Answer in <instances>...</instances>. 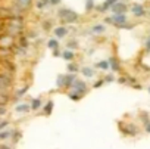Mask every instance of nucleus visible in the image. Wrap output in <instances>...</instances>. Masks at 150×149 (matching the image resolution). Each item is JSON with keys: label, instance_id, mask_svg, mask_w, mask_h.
Wrapping results in <instances>:
<instances>
[{"label": "nucleus", "instance_id": "obj_1", "mask_svg": "<svg viewBox=\"0 0 150 149\" xmlns=\"http://www.w3.org/2000/svg\"><path fill=\"white\" fill-rule=\"evenodd\" d=\"M57 16L63 22H69V24L78 21V13H75L74 11H71V9H60L57 12Z\"/></svg>", "mask_w": 150, "mask_h": 149}, {"label": "nucleus", "instance_id": "obj_2", "mask_svg": "<svg viewBox=\"0 0 150 149\" xmlns=\"http://www.w3.org/2000/svg\"><path fill=\"white\" fill-rule=\"evenodd\" d=\"M7 30H9V33H12V34H19L22 31V21H21V18H11V22H9Z\"/></svg>", "mask_w": 150, "mask_h": 149}, {"label": "nucleus", "instance_id": "obj_3", "mask_svg": "<svg viewBox=\"0 0 150 149\" xmlns=\"http://www.w3.org/2000/svg\"><path fill=\"white\" fill-rule=\"evenodd\" d=\"M11 77L6 75V74H0V93H5L9 87H11Z\"/></svg>", "mask_w": 150, "mask_h": 149}, {"label": "nucleus", "instance_id": "obj_4", "mask_svg": "<svg viewBox=\"0 0 150 149\" xmlns=\"http://www.w3.org/2000/svg\"><path fill=\"white\" fill-rule=\"evenodd\" d=\"M13 45V39L11 34H3V36H0V47H3V49H9V47H12Z\"/></svg>", "mask_w": 150, "mask_h": 149}, {"label": "nucleus", "instance_id": "obj_5", "mask_svg": "<svg viewBox=\"0 0 150 149\" xmlns=\"http://www.w3.org/2000/svg\"><path fill=\"white\" fill-rule=\"evenodd\" d=\"M72 89H74L75 92H79V93H85L87 86H85V83L81 81V80H75L74 84H72Z\"/></svg>", "mask_w": 150, "mask_h": 149}, {"label": "nucleus", "instance_id": "obj_6", "mask_svg": "<svg viewBox=\"0 0 150 149\" xmlns=\"http://www.w3.org/2000/svg\"><path fill=\"white\" fill-rule=\"evenodd\" d=\"M110 9L113 11V13H124L127 11V5L125 3H122V2H116L115 3Z\"/></svg>", "mask_w": 150, "mask_h": 149}, {"label": "nucleus", "instance_id": "obj_7", "mask_svg": "<svg viewBox=\"0 0 150 149\" xmlns=\"http://www.w3.org/2000/svg\"><path fill=\"white\" fill-rule=\"evenodd\" d=\"M112 19H113V24L115 25H124V24L127 22V16L124 15V13H115Z\"/></svg>", "mask_w": 150, "mask_h": 149}, {"label": "nucleus", "instance_id": "obj_8", "mask_svg": "<svg viewBox=\"0 0 150 149\" xmlns=\"http://www.w3.org/2000/svg\"><path fill=\"white\" fill-rule=\"evenodd\" d=\"M116 2H118V0H106V2H104V3H103V5L99 7V11H100V12L108 11V9H110V7H112L115 3H116Z\"/></svg>", "mask_w": 150, "mask_h": 149}, {"label": "nucleus", "instance_id": "obj_9", "mask_svg": "<svg viewBox=\"0 0 150 149\" xmlns=\"http://www.w3.org/2000/svg\"><path fill=\"white\" fill-rule=\"evenodd\" d=\"M131 11H132V13H134L135 16H141L144 13V7L141 6V5H134L131 7Z\"/></svg>", "mask_w": 150, "mask_h": 149}, {"label": "nucleus", "instance_id": "obj_10", "mask_svg": "<svg viewBox=\"0 0 150 149\" xmlns=\"http://www.w3.org/2000/svg\"><path fill=\"white\" fill-rule=\"evenodd\" d=\"M66 33H68V30H66L65 27H57V28L55 30V36H56L57 39H62V37L66 36Z\"/></svg>", "mask_w": 150, "mask_h": 149}, {"label": "nucleus", "instance_id": "obj_11", "mask_svg": "<svg viewBox=\"0 0 150 149\" xmlns=\"http://www.w3.org/2000/svg\"><path fill=\"white\" fill-rule=\"evenodd\" d=\"M74 81H75V75H74V74H68V75H65V86H66V87L72 86Z\"/></svg>", "mask_w": 150, "mask_h": 149}, {"label": "nucleus", "instance_id": "obj_12", "mask_svg": "<svg viewBox=\"0 0 150 149\" xmlns=\"http://www.w3.org/2000/svg\"><path fill=\"white\" fill-rule=\"evenodd\" d=\"M16 5H18V7H21V9H26V7L31 5V0H16Z\"/></svg>", "mask_w": 150, "mask_h": 149}, {"label": "nucleus", "instance_id": "obj_13", "mask_svg": "<svg viewBox=\"0 0 150 149\" xmlns=\"http://www.w3.org/2000/svg\"><path fill=\"white\" fill-rule=\"evenodd\" d=\"M18 112H28L30 109H31V106L30 105H25V103H22V105H16V108H15Z\"/></svg>", "mask_w": 150, "mask_h": 149}, {"label": "nucleus", "instance_id": "obj_14", "mask_svg": "<svg viewBox=\"0 0 150 149\" xmlns=\"http://www.w3.org/2000/svg\"><path fill=\"white\" fill-rule=\"evenodd\" d=\"M96 67L99 69H108V68H110V62H109V61H100Z\"/></svg>", "mask_w": 150, "mask_h": 149}, {"label": "nucleus", "instance_id": "obj_15", "mask_svg": "<svg viewBox=\"0 0 150 149\" xmlns=\"http://www.w3.org/2000/svg\"><path fill=\"white\" fill-rule=\"evenodd\" d=\"M62 58L66 59V61H72V59H74V52L68 49L66 52H63V53H62Z\"/></svg>", "mask_w": 150, "mask_h": 149}, {"label": "nucleus", "instance_id": "obj_16", "mask_svg": "<svg viewBox=\"0 0 150 149\" xmlns=\"http://www.w3.org/2000/svg\"><path fill=\"white\" fill-rule=\"evenodd\" d=\"M81 73H83L85 77H93V75H94V71H93L90 67H84V68L81 69Z\"/></svg>", "mask_w": 150, "mask_h": 149}, {"label": "nucleus", "instance_id": "obj_17", "mask_svg": "<svg viewBox=\"0 0 150 149\" xmlns=\"http://www.w3.org/2000/svg\"><path fill=\"white\" fill-rule=\"evenodd\" d=\"M91 31H93V33H96V34H100V33L106 31V27H104V25H93Z\"/></svg>", "mask_w": 150, "mask_h": 149}, {"label": "nucleus", "instance_id": "obj_18", "mask_svg": "<svg viewBox=\"0 0 150 149\" xmlns=\"http://www.w3.org/2000/svg\"><path fill=\"white\" fill-rule=\"evenodd\" d=\"M52 111H53V102L49 100V102L46 103V106H44V114H46V115H50Z\"/></svg>", "mask_w": 150, "mask_h": 149}, {"label": "nucleus", "instance_id": "obj_19", "mask_svg": "<svg viewBox=\"0 0 150 149\" xmlns=\"http://www.w3.org/2000/svg\"><path fill=\"white\" fill-rule=\"evenodd\" d=\"M109 62H110V68L113 69V71H119V62H118V61H115V59L112 58Z\"/></svg>", "mask_w": 150, "mask_h": 149}, {"label": "nucleus", "instance_id": "obj_20", "mask_svg": "<svg viewBox=\"0 0 150 149\" xmlns=\"http://www.w3.org/2000/svg\"><path fill=\"white\" fill-rule=\"evenodd\" d=\"M49 3H50V0H38V2H37V7H38V9H44V7H47Z\"/></svg>", "mask_w": 150, "mask_h": 149}, {"label": "nucleus", "instance_id": "obj_21", "mask_svg": "<svg viewBox=\"0 0 150 149\" xmlns=\"http://www.w3.org/2000/svg\"><path fill=\"white\" fill-rule=\"evenodd\" d=\"M47 46H49L50 49H56V47H59V43H57V40H56V39H52V40H49Z\"/></svg>", "mask_w": 150, "mask_h": 149}, {"label": "nucleus", "instance_id": "obj_22", "mask_svg": "<svg viewBox=\"0 0 150 149\" xmlns=\"http://www.w3.org/2000/svg\"><path fill=\"white\" fill-rule=\"evenodd\" d=\"M40 106H41V100H40V99H34L32 103H31V109L35 111V109H38Z\"/></svg>", "mask_w": 150, "mask_h": 149}, {"label": "nucleus", "instance_id": "obj_23", "mask_svg": "<svg viewBox=\"0 0 150 149\" xmlns=\"http://www.w3.org/2000/svg\"><path fill=\"white\" fill-rule=\"evenodd\" d=\"M9 137H11V131H2V130H0V142L9 139Z\"/></svg>", "mask_w": 150, "mask_h": 149}, {"label": "nucleus", "instance_id": "obj_24", "mask_svg": "<svg viewBox=\"0 0 150 149\" xmlns=\"http://www.w3.org/2000/svg\"><path fill=\"white\" fill-rule=\"evenodd\" d=\"M56 84H57L59 87H63V86H65V75H59V77H57Z\"/></svg>", "mask_w": 150, "mask_h": 149}, {"label": "nucleus", "instance_id": "obj_25", "mask_svg": "<svg viewBox=\"0 0 150 149\" xmlns=\"http://www.w3.org/2000/svg\"><path fill=\"white\" fill-rule=\"evenodd\" d=\"M85 9L87 11L94 9V2H93V0H87V2H85Z\"/></svg>", "mask_w": 150, "mask_h": 149}, {"label": "nucleus", "instance_id": "obj_26", "mask_svg": "<svg viewBox=\"0 0 150 149\" xmlns=\"http://www.w3.org/2000/svg\"><path fill=\"white\" fill-rule=\"evenodd\" d=\"M26 46H28V40H26L25 37H22V39L19 40V47H22V49H25Z\"/></svg>", "mask_w": 150, "mask_h": 149}, {"label": "nucleus", "instance_id": "obj_27", "mask_svg": "<svg viewBox=\"0 0 150 149\" xmlns=\"http://www.w3.org/2000/svg\"><path fill=\"white\" fill-rule=\"evenodd\" d=\"M26 90H28V87H26V86H25V87H22L21 90H18V92H16V98H21L22 94H25V93H26Z\"/></svg>", "mask_w": 150, "mask_h": 149}, {"label": "nucleus", "instance_id": "obj_28", "mask_svg": "<svg viewBox=\"0 0 150 149\" xmlns=\"http://www.w3.org/2000/svg\"><path fill=\"white\" fill-rule=\"evenodd\" d=\"M77 71H78V68H77L75 64H69L68 65V73H77Z\"/></svg>", "mask_w": 150, "mask_h": 149}, {"label": "nucleus", "instance_id": "obj_29", "mask_svg": "<svg viewBox=\"0 0 150 149\" xmlns=\"http://www.w3.org/2000/svg\"><path fill=\"white\" fill-rule=\"evenodd\" d=\"M78 47V45H77V41H68V49H77Z\"/></svg>", "mask_w": 150, "mask_h": 149}, {"label": "nucleus", "instance_id": "obj_30", "mask_svg": "<svg viewBox=\"0 0 150 149\" xmlns=\"http://www.w3.org/2000/svg\"><path fill=\"white\" fill-rule=\"evenodd\" d=\"M13 140H15V142H18V140H19V137H21V133H19V131H15V133H13Z\"/></svg>", "mask_w": 150, "mask_h": 149}, {"label": "nucleus", "instance_id": "obj_31", "mask_svg": "<svg viewBox=\"0 0 150 149\" xmlns=\"http://www.w3.org/2000/svg\"><path fill=\"white\" fill-rule=\"evenodd\" d=\"M69 98H71V99H74V100H78V99H79V96L75 94V93H69Z\"/></svg>", "mask_w": 150, "mask_h": 149}, {"label": "nucleus", "instance_id": "obj_32", "mask_svg": "<svg viewBox=\"0 0 150 149\" xmlns=\"http://www.w3.org/2000/svg\"><path fill=\"white\" fill-rule=\"evenodd\" d=\"M7 124H9L7 121H0V130H3V128H5Z\"/></svg>", "mask_w": 150, "mask_h": 149}, {"label": "nucleus", "instance_id": "obj_33", "mask_svg": "<svg viewBox=\"0 0 150 149\" xmlns=\"http://www.w3.org/2000/svg\"><path fill=\"white\" fill-rule=\"evenodd\" d=\"M5 114H6V108L3 105H0V115H5Z\"/></svg>", "mask_w": 150, "mask_h": 149}, {"label": "nucleus", "instance_id": "obj_34", "mask_svg": "<svg viewBox=\"0 0 150 149\" xmlns=\"http://www.w3.org/2000/svg\"><path fill=\"white\" fill-rule=\"evenodd\" d=\"M104 81H106V83H112V81H113V77H112V75H108V77L104 78Z\"/></svg>", "mask_w": 150, "mask_h": 149}, {"label": "nucleus", "instance_id": "obj_35", "mask_svg": "<svg viewBox=\"0 0 150 149\" xmlns=\"http://www.w3.org/2000/svg\"><path fill=\"white\" fill-rule=\"evenodd\" d=\"M53 56H56V58H57V56H62V53L59 52V49H57V47L55 49V53H53Z\"/></svg>", "mask_w": 150, "mask_h": 149}, {"label": "nucleus", "instance_id": "obj_36", "mask_svg": "<svg viewBox=\"0 0 150 149\" xmlns=\"http://www.w3.org/2000/svg\"><path fill=\"white\" fill-rule=\"evenodd\" d=\"M103 83H104V78H103V80H100V81H97V83L94 84V87H99V86H102Z\"/></svg>", "mask_w": 150, "mask_h": 149}, {"label": "nucleus", "instance_id": "obj_37", "mask_svg": "<svg viewBox=\"0 0 150 149\" xmlns=\"http://www.w3.org/2000/svg\"><path fill=\"white\" fill-rule=\"evenodd\" d=\"M43 27L46 28V30H49V28H50V22H44V24H43Z\"/></svg>", "mask_w": 150, "mask_h": 149}, {"label": "nucleus", "instance_id": "obj_38", "mask_svg": "<svg viewBox=\"0 0 150 149\" xmlns=\"http://www.w3.org/2000/svg\"><path fill=\"white\" fill-rule=\"evenodd\" d=\"M50 3H52V5H59L60 0H50Z\"/></svg>", "mask_w": 150, "mask_h": 149}, {"label": "nucleus", "instance_id": "obj_39", "mask_svg": "<svg viewBox=\"0 0 150 149\" xmlns=\"http://www.w3.org/2000/svg\"><path fill=\"white\" fill-rule=\"evenodd\" d=\"M146 49H147V50H150V39L146 41Z\"/></svg>", "mask_w": 150, "mask_h": 149}, {"label": "nucleus", "instance_id": "obj_40", "mask_svg": "<svg viewBox=\"0 0 150 149\" xmlns=\"http://www.w3.org/2000/svg\"><path fill=\"white\" fill-rule=\"evenodd\" d=\"M146 131H147V133H150V124H147V127H146Z\"/></svg>", "mask_w": 150, "mask_h": 149}, {"label": "nucleus", "instance_id": "obj_41", "mask_svg": "<svg viewBox=\"0 0 150 149\" xmlns=\"http://www.w3.org/2000/svg\"><path fill=\"white\" fill-rule=\"evenodd\" d=\"M0 30H2V24H0Z\"/></svg>", "mask_w": 150, "mask_h": 149}, {"label": "nucleus", "instance_id": "obj_42", "mask_svg": "<svg viewBox=\"0 0 150 149\" xmlns=\"http://www.w3.org/2000/svg\"><path fill=\"white\" fill-rule=\"evenodd\" d=\"M149 92H150V87H149Z\"/></svg>", "mask_w": 150, "mask_h": 149}]
</instances>
